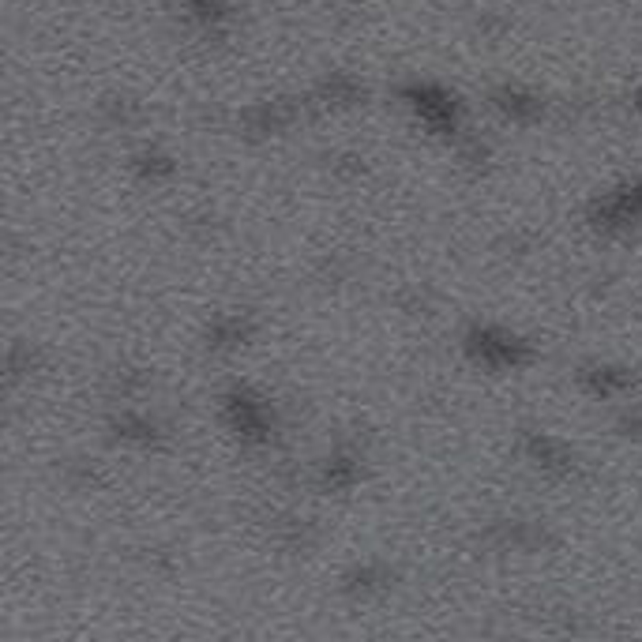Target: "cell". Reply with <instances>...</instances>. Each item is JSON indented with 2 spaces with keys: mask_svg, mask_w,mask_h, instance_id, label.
<instances>
[{
  "mask_svg": "<svg viewBox=\"0 0 642 642\" xmlns=\"http://www.w3.org/2000/svg\"><path fill=\"white\" fill-rule=\"evenodd\" d=\"M229 414H234V421H237V428L244 432V436H260L264 428H267V417H264V409L255 406L252 398H234L229 402Z\"/></svg>",
  "mask_w": 642,
  "mask_h": 642,
  "instance_id": "7a4b0ae2",
  "label": "cell"
},
{
  "mask_svg": "<svg viewBox=\"0 0 642 642\" xmlns=\"http://www.w3.org/2000/svg\"><path fill=\"white\" fill-rule=\"evenodd\" d=\"M470 346L481 361H489V365H515L519 361V342L507 335H496V331H477Z\"/></svg>",
  "mask_w": 642,
  "mask_h": 642,
  "instance_id": "6da1fadb",
  "label": "cell"
}]
</instances>
